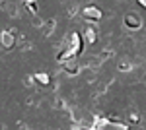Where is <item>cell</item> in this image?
Listing matches in <instances>:
<instances>
[{
	"mask_svg": "<svg viewBox=\"0 0 146 130\" xmlns=\"http://www.w3.org/2000/svg\"><path fill=\"white\" fill-rule=\"evenodd\" d=\"M84 14H86V18H94V20H100V18H101V12L98 10V8H94V10H92V8H88Z\"/></svg>",
	"mask_w": 146,
	"mask_h": 130,
	"instance_id": "obj_1",
	"label": "cell"
},
{
	"mask_svg": "<svg viewBox=\"0 0 146 130\" xmlns=\"http://www.w3.org/2000/svg\"><path fill=\"white\" fill-rule=\"evenodd\" d=\"M127 23H129L131 27H138V25H140V22L136 20L135 16H127Z\"/></svg>",
	"mask_w": 146,
	"mask_h": 130,
	"instance_id": "obj_2",
	"label": "cell"
},
{
	"mask_svg": "<svg viewBox=\"0 0 146 130\" xmlns=\"http://www.w3.org/2000/svg\"><path fill=\"white\" fill-rule=\"evenodd\" d=\"M35 80H39L41 84H49V76H45V74H37Z\"/></svg>",
	"mask_w": 146,
	"mask_h": 130,
	"instance_id": "obj_3",
	"label": "cell"
},
{
	"mask_svg": "<svg viewBox=\"0 0 146 130\" xmlns=\"http://www.w3.org/2000/svg\"><path fill=\"white\" fill-rule=\"evenodd\" d=\"M4 45H6V47H12V39H10V35H4Z\"/></svg>",
	"mask_w": 146,
	"mask_h": 130,
	"instance_id": "obj_4",
	"label": "cell"
}]
</instances>
